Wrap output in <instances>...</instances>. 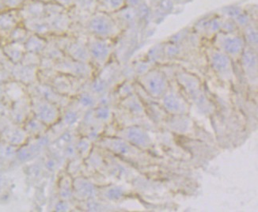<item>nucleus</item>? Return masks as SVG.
Instances as JSON below:
<instances>
[{
    "label": "nucleus",
    "mask_w": 258,
    "mask_h": 212,
    "mask_svg": "<svg viewBox=\"0 0 258 212\" xmlns=\"http://www.w3.org/2000/svg\"><path fill=\"white\" fill-rule=\"evenodd\" d=\"M41 55L33 52H26L23 55L21 63L26 66H37L41 63Z\"/></svg>",
    "instance_id": "38"
},
{
    "label": "nucleus",
    "mask_w": 258,
    "mask_h": 212,
    "mask_svg": "<svg viewBox=\"0 0 258 212\" xmlns=\"http://www.w3.org/2000/svg\"><path fill=\"white\" fill-rule=\"evenodd\" d=\"M10 76H11V75H10L8 70L0 63V83L4 84V83L9 82Z\"/></svg>",
    "instance_id": "47"
},
{
    "label": "nucleus",
    "mask_w": 258,
    "mask_h": 212,
    "mask_svg": "<svg viewBox=\"0 0 258 212\" xmlns=\"http://www.w3.org/2000/svg\"><path fill=\"white\" fill-rule=\"evenodd\" d=\"M257 56L255 53L253 48H248V49L244 50L241 59H242V64H243L244 68L248 74L251 73L253 74V72H257Z\"/></svg>",
    "instance_id": "27"
},
{
    "label": "nucleus",
    "mask_w": 258,
    "mask_h": 212,
    "mask_svg": "<svg viewBox=\"0 0 258 212\" xmlns=\"http://www.w3.org/2000/svg\"><path fill=\"white\" fill-rule=\"evenodd\" d=\"M76 97V103L80 109H92L98 102L96 96L90 91L79 93Z\"/></svg>",
    "instance_id": "29"
},
{
    "label": "nucleus",
    "mask_w": 258,
    "mask_h": 212,
    "mask_svg": "<svg viewBox=\"0 0 258 212\" xmlns=\"http://www.w3.org/2000/svg\"><path fill=\"white\" fill-rule=\"evenodd\" d=\"M209 56L212 68L218 76L223 80H231L234 76L231 58L216 48L210 50Z\"/></svg>",
    "instance_id": "8"
},
{
    "label": "nucleus",
    "mask_w": 258,
    "mask_h": 212,
    "mask_svg": "<svg viewBox=\"0 0 258 212\" xmlns=\"http://www.w3.org/2000/svg\"><path fill=\"white\" fill-rule=\"evenodd\" d=\"M109 88V84L105 80L101 79L99 76L94 79L90 84V92L94 94L95 96L97 95L102 96L103 94H107Z\"/></svg>",
    "instance_id": "35"
},
{
    "label": "nucleus",
    "mask_w": 258,
    "mask_h": 212,
    "mask_svg": "<svg viewBox=\"0 0 258 212\" xmlns=\"http://www.w3.org/2000/svg\"><path fill=\"white\" fill-rule=\"evenodd\" d=\"M137 82L146 92L155 98L163 95L168 88V82L164 73L156 69L148 70L138 76Z\"/></svg>",
    "instance_id": "5"
},
{
    "label": "nucleus",
    "mask_w": 258,
    "mask_h": 212,
    "mask_svg": "<svg viewBox=\"0 0 258 212\" xmlns=\"http://www.w3.org/2000/svg\"><path fill=\"white\" fill-rule=\"evenodd\" d=\"M12 120L9 116L7 115H0V133L2 132L6 127H8L12 123Z\"/></svg>",
    "instance_id": "46"
},
{
    "label": "nucleus",
    "mask_w": 258,
    "mask_h": 212,
    "mask_svg": "<svg viewBox=\"0 0 258 212\" xmlns=\"http://www.w3.org/2000/svg\"><path fill=\"white\" fill-rule=\"evenodd\" d=\"M30 138V135H28L23 125L15 124L14 122L0 133V140L17 148L24 146Z\"/></svg>",
    "instance_id": "11"
},
{
    "label": "nucleus",
    "mask_w": 258,
    "mask_h": 212,
    "mask_svg": "<svg viewBox=\"0 0 258 212\" xmlns=\"http://www.w3.org/2000/svg\"><path fill=\"white\" fill-rule=\"evenodd\" d=\"M113 16L123 30L137 24V22L140 19V14L137 8L129 6H126L125 8L120 10L118 12L113 14Z\"/></svg>",
    "instance_id": "18"
},
{
    "label": "nucleus",
    "mask_w": 258,
    "mask_h": 212,
    "mask_svg": "<svg viewBox=\"0 0 258 212\" xmlns=\"http://www.w3.org/2000/svg\"><path fill=\"white\" fill-rule=\"evenodd\" d=\"M100 146L122 156H133L137 153V147L121 138H105L98 142Z\"/></svg>",
    "instance_id": "14"
},
{
    "label": "nucleus",
    "mask_w": 258,
    "mask_h": 212,
    "mask_svg": "<svg viewBox=\"0 0 258 212\" xmlns=\"http://www.w3.org/2000/svg\"><path fill=\"white\" fill-rule=\"evenodd\" d=\"M90 148H91V142L89 138H83L76 143V149H77L79 156L86 157L90 152Z\"/></svg>",
    "instance_id": "40"
},
{
    "label": "nucleus",
    "mask_w": 258,
    "mask_h": 212,
    "mask_svg": "<svg viewBox=\"0 0 258 212\" xmlns=\"http://www.w3.org/2000/svg\"><path fill=\"white\" fill-rule=\"evenodd\" d=\"M25 130L30 135V138H37L41 135L46 134L49 127L45 125L44 123L36 118L35 116H30V118L26 120V123L23 124Z\"/></svg>",
    "instance_id": "22"
},
{
    "label": "nucleus",
    "mask_w": 258,
    "mask_h": 212,
    "mask_svg": "<svg viewBox=\"0 0 258 212\" xmlns=\"http://www.w3.org/2000/svg\"><path fill=\"white\" fill-rule=\"evenodd\" d=\"M164 105L166 109L172 113L184 112V102L176 94H170L166 95L164 98Z\"/></svg>",
    "instance_id": "31"
},
{
    "label": "nucleus",
    "mask_w": 258,
    "mask_h": 212,
    "mask_svg": "<svg viewBox=\"0 0 258 212\" xmlns=\"http://www.w3.org/2000/svg\"><path fill=\"white\" fill-rule=\"evenodd\" d=\"M117 137L123 138L137 148H146L151 144V137L141 127L137 126L124 127L117 131Z\"/></svg>",
    "instance_id": "10"
},
{
    "label": "nucleus",
    "mask_w": 258,
    "mask_h": 212,
    "mask_svg": "<svg viewBox=\"0 0 258 212\" xmlns=\"http://www.w3.org/2000/svg\"><path fill=\"white\" fill-rule=\"evenodd\" d=\"M41 2L44 3V4H49V3L55 2V0H40Z\"/></svg>",
    "instance_id": "52"
},
{
    "label": "nucleus",
    "mask_w": 258,
    "mask_h": 212,
    "mask_svg": "<svg viewBox=\"0 0 258 212\" xmlns=\"http://www.w3.org/2000/svg\"><path fill=\"white\" fill-rule=\"evenodd\" d=\"M11 105L4 100H0V115L9 116Z\"/></svg>",
    "instance_id": "48"
},
{
    "label": "nucleus",
    "mask_w": 258,
    "mask_h": 212,
    "mask_svg": "<svg viewBox=\"0 0 258 212\" xmlns=\"http://www.w3.org/2000/svg\"><path fill=\"white\" fill-rule=\"evenodd\" d=\"M30 98L33 116L45 125L51 127L60 120L61 109L57 105L40 97H30Z\"/></svg>",
    "instance_id": "4"
},
{
    "label": "nucleus",
    "mask_w": 258,
    "mask_h": 212,
    "mask_svg": "<svg viewBox=\"0 0 258 212\" xmlns=\"http://www.w3.org/2000/svg\"><path fill=\"white\" fill-rule=\"evenodd\" d=\"M96 195V190L92 183L83 177L73 178V198L81 200L91 199Z\"/></svg>",
    "instance_id": "17"
},
{
    "label": "nucleus",
    "mask_w": 258,
    "mask_h": 212,
    "mask_svg": "<svg viewBox=\"0 0 258 212\" xmlns=\"http://www.w3.org/2000/svg\"><path fill=\"white\" fill-rule=\"evenodd\" d=\"M67 11L63 7L58 3L52 2L45 4V17H52L59 15L63 11Z\"/></svg>",
    "instance_id": "39"
},
{
    "label": "nucleus",
    "mask_w": 258,
    "mask_h": 212,
    "mask_svg": "<svg viewBox=\"0 0 258 212\" xmlns=\"http://www.w3.org/2000/svg\"><path fill=\"white\" fill-rule=\"evenodd\" d=\"M19 148L0 140V163H10L16 159Z\"/></svg>",
    "instance_id": "30"
},
{
    "label": "nucleus",
    "mask_w": 258,
    "mask_h": 212,
    "mask_svg": "<svg viewBox=\"0 0 258 212\" xmlns=\"http://www.w3.org/2000/svg\"><path fill=\"white\" fill-rule=\"evenodd\" d=\"M215 48L231 59H241L245 48V38L236 32H218L215 35Z\"/></svg>",
    "instance_id": "2"
},
{
    "label": "nucleus",
    "mask_w": 258,
    "mask_h": 212,
    "mask_svg": "<svg viewBox=\"0 0 258 212\" xmlns=\"http://www.w3.org/2000/svg\"><path fill=\"white\" fill-rule=\"evenodd\" d=\"M97 3L98 11L110 15L118 12L127 6V0H97Z\"/></svg>",
    "instance_id": "26"
},
{
    "label": "nucleus",
    "mask_w": 258,
    "mask_h": 212,
    "mask_svg": "<svg viewBox=\"0 0 258 212\" xmlns=\"http://www.w3.org/2000/svg\"><path fill=\"white\" fill-rule=\"evenodd\" d=\"M45 18L49 25L52 36L64 35L69 33L72 25V20L68 10L55 16Z\"/></svg>",
    "instance_id": "15"
},
{
    "label": "nucleus",
    "mask_w": 258,
    "mask_h": 212,
    "mask_svg": "<svg viewBox=\"0 0 258 212\" xmlns=\"http://www.w3.org/2000/svg\"><path fill=\"white\" fill-rule=\"evenodd\" d=\"M48 44V38L41 37L37 34H32L28 37L25 43L26 52H33V53L41 55L44 48Z\"/></svg>",
    "instance_id": "25"
},
{
    "label": "nucleus",
    "mask_w": 258,
    "mask_h": 212,
    "mask_svg": "<svg viewBox=\"0 0 258 212\" xmlns=\"http://www.w3.org/2000/svg\"><path fill=\"white\" fill-rule=\"evenodd\" d=\"M11 73L17 82L24 84L26 87L38 82L37 81V73H38L37 66H26L21 63H16L14 66L13 70H11Z\"/></svg>",
    "instance_id": "16"
},
{
    "label": "nucleus",
    "mask_w": 258,
    "mask_h": 212,
    "mask_svg": "<svg viewBox=\"0 0 258 212\" xmlns=\"http://www.w3.org/2000/svg\"><path fill=\"white\" fill-rule=\"evenodd\" d=\"M27 91L30 97H40L44 98L48 102L57 105L61 110L71 103V98L61 95L52 88V86L41 84L38 82L28 86Z\"/></svg>",
    "instance_id": "7"
},
{
    "label": "nucleus",
    "mask_w": 258,
    "mask_h": 212,
    "mask_svg": "<svg viewBox=\"0 0 258 212\" xmlns=\"http://www.w3.org/2000/svg\"><path fill=\"white\" fill-rule=\"evenodd\" d=\"M28 31L31 32L33 34L41 36V37H51V31H50L49 25L46 18H39V19H29L26 24Z\"/></svg>",
    "instance_id": "20"
},
{
    "label": "nucleus",
    "mask_w": 258,
    "mask_h": 212,
    "mask_svg": "<svg viewBox=\"0 0 258 212\" xmlns=\"http://www.w3.org/2000/svg\"><path fill=\"white\" fill-rule=\"evenodd\" d=\"M124 107H125L127 110L130 111L133 113H142L143 107L140 101L135 94H131L130 96L125 98L123 102Z\"/></svg>",
    "instance_id": "37"
},
{
    "label": "nucleus",
    "mask_w": 258,
    "mask_h": 212,
    "mask_svg": "<svg viewBox=\"0 0 258 212\" xmlns=\"http://www.w3.org/2000/svg\"><path fill=\"white\" fill-rule=\"evenodd\" d=\"M72 8L83 13L91 15L98 11V3L97 0H74V5Z\"/></svg>",
    "instance_id": "32"
},
{
    "label": "nucleus",
    "mask_w": 258,
    "mask_h": 212,
    "mask_svg": "<svg viewBox=\"0 0 258 212\" xmlns=\"http://www.w3.org/2000/svg\"><path fill=\"white\" fill-rule=\"evenodd\" d=\"M134 87H133L132 83H129V82H125V83L122 84L121 87L119 89V94L121 95L123 98H127L133 94V91H134Z\"/></svg>",
    "instance_id": "44"
},
{
    "label": "nucleus",
    "mask_w": 258,
    "mask_h": 212,
    "mask_svg": "<svg viewBox=\"0 0 258 212\" xmlns=\"http://www.w3.org/2000/svg\"><path fill=\"white\" fill-rule=\"evenodd\" d=\"M58 192L61 200L69 201L73 199V177L68 173L62 174L58 182Z\"/></svg>",
    "instance_id": "23"
},
{
    "label": "nucleus",
    "mask_w": 258,
    "mask_h": 212,
    "mask_svg": "<svg viewBox=\"0 0 258 212\" xmlns=\"http://www.w3.org/2000/svg\"><path fill=\"white\" fill-rule=\"evenodd\" d=\"M4 88H5L6 101L11 105L17 101L29 96L27 87H25L24 84L19 82L9 81L4 83Z\"/></svg>",
    "instance_id": "19"
},
{
    "label": "nucleus",
    "mask_w": 258,
    "mask_h": 212,
    "mask_svg": "<svg viewBox=\"0 0 258 212\" xmlns=\"http://www.w3.org/2000/svg\"><path fill=\"white\" fill-rule=\"evenodd\" d=\"M84 27L88 35L112 41L124 31L113 15L99 11L89 17Z\"/></svg>",
    "instance_id": "1"
},
{
    "label": "nucleus",
    "mask_w": 258,
    "mask_h": 212,
    "mask_svg": "<svg viewBox=\"0 0 258 212\" xmlns=\"http://www.w3.org/2000/svg\"><path fill=\"white\" fill-rule=\"evenodd\" d=\"M83 80H86L58 73L57 76H55L52 81L51 86L56 92L59 93L61 95L71 98V97L75 96L77 94L78 90L80 88V83Z\"/></svg>",
    "instance_id": "9"
},
{
    "label": "nucleus",
    "mask_w": 258,
    "mask_h": 212,
    "mask_svg": "<svg viewBox=\"0 0 258 212\" xmlns=\"http://www.w3.org/2000/svg\"><path fill=\"white\" fill-rule=\"evenodd\" d=\"M41 55V56H44V57L49 58V59L57 62V61L64 58L66 55L56 45L52 37H49L48 38V44H47L46 47L44 48Z\"/></svg>",
    "instance_id": "28"
},
{
    "label": "nucleus",
    "mask_w": 258,
    "mask_h": 212,
    "mask_svg": "<svg viewBox=\"0 0 258 212\" xmlns=\"http://www.w3.org/2000/svg\"><path fill=\"white\" fill-rule=\"evenodd\" d=\"M69 201H65V200H61L58 203V204L56 205V207H55V210H61V211H63V210H69Z\"/></svg>",
    "instance_id": "50"
},
{
    "label": "nucleus",
    "mask_w": 258,
    "mask_h": 212,
    "mask_svg": "<svg viewBox=\"0 0 258 212\" xmlns=\"http://www.w3.org/2000/svg\"><path fill=\"white\" fill-rule=\"evenodd\" d=\"M87 44L93 66L103 68L109 63L113 55V41L88 35Z\"/></svg>",
    "instance_id": "3"
},
{
    "label": "nucleus",
    "mask_w": 258,
    "mask_h": 212,
    "mask_svg": "<svg viewBox=\"0 0 258 212\" xmlns=\"http://www.w3.org/2000/svg\"><path fill=\"white\" fill-rule=\"evenodd\" d=\"M178 80L188 93L196 94L199 91V83L194 76L182 73L179 75Z\"/></svg>",
    "instance_id": "33"
},
{
    "label": "nucleus",
    "mask_w": 258,
    "mask_h": 212,
    "mask_svg": "<svg viewBox=\"0 0 258 212\" xmlns=\"http://www.w3.org/2000/svg\"><path fill=\"white\" fill-rule=\"evenodd\" d=\"M111 111L107 106H101L94 111V117L98 120V121H106L109 120L111 116Z\"/></svg>",
    "instance_id": "42"
},
{
    "label": "nucleus",
    "mask_w": 258,
    "mask_h": 212,
    "mask_svg": "<svg viewBox=\"0 0 258 212\" xmlns=\"http://www.w3.org/2000/svg\"><path fill=\"white\" fill-rule=\"evenodd\" d=\"M55 2L60 4L66 10L71 9L74 5V0H55Z\"/></svg>",
    "instance_id": "49"
},
{
    "label": "nucleus",
    "mask_w": 258,
    "mask_h": 212,
    "mask_svg": "<svg viewBox=\"0 0 258 212\" xmlns=\"http://www.w3.org/2000/svg\"><path fill=\"white\" fill-rule=\"evenodd\" d=\"M33 116L31 98L30 95L12 103L10 108L9 117L17 124H23Z\"/></svg>",
    "instance_id": "12"
},
{
    "label": "nucleus",
    "mask_w": 258,
    "mask_h": 212,
    "mask_svg": "<svg viewBox=\"0 0 258 212\" xmlns=\"http://www.w3.org/2000/svg\"><path fill=\"white\" fill-rule=\"evenodd\" d=\"M4 52L12 63L16 64L21 63L23 55L26 52V47L25 44L15 42L6 45L4 48Z\"/></svg>",
    "instance_id": "24"
},
{
    "label": "nucleus",
    "mask_w": 258,
    "mask_h": 212,
    "mask_svg": "<svg viewBox=\"0 0 258 212\" xmlns=\"http://www.w3.org/2000/svg\"><path fill=\"white\" fill-rule=\"evenodd\" d=\"M55 61L49 58L41 56V63L39 65V69H55Z\"/></svg>",
    "instance_id": "45"
},
{
    "label": "nucleus",
    "mask_w": 258,
    "mask_h": 212,
    "mask_svg": "<svg viewBox=\"0 0 258 212\" xmlns=\"http://www.w3.org/2000/svg\"><path fill=\"white\" fill-rule=\"evenodd\" d=\"M55 70L67 76L90 80L94 73V66L91 63L74 60L69 56L55 62Z\"/></svg>",
    "instance_id": "6"
},
{
    "label": "nucleus",
    "mask_w": 258,
    "mask_h": 212,
    "mask_svg": "<svg viewBox=\"0 0 258 212\" xmlns=\"http://www.w3.org/2000/svg\"><path fill=\"white\" fill-rule=\"evenodd\" d=\"M124 195V192L123 188L118 186L112 187V188H109L106 191V193H105L106 198L109 199V200H113V201L118 200L120 198L123 197Z\"/></svg>",
    "instance_id": "43"
},
{
    "label": "nucleus",
    "mask_w": 258,
    "mask_h": 212,
    "mask_svg": "<svg viewBox=\"0 0 258 212\" xmlns=\"http://www.w3.org/2000/svg\"><path fill=\"white\" fill-rule=\"evenodd\" d=\"M87 37L88 35L75 37L70 45L65 50V55L74 60L91 63V55L87 44Z\"/></svg>",
    "instance_id": "13"
},
{
    "label": "nucleus",
    "mask_w": 258,
    "mask_h": 212,
    "mask_svg": "<svg viewBox=\"0 0 258 212\" xmlns=\"http://www.w3.org/2000/svg\"><path fill=\"white\" fill-rule=\"evenodd\" d=\"M59 72L55 69H39L37 73V81L41 84L51 85L55 76H57Z\"/></svg>",
    "instance_id": "36"
},
{
    "label": "nucleus",
    "mask_w": 258,
    "mask_h": 212,
    "mask_svg": "<svg viewBox=\"0 0 258 212\" xmlns=\"http://www.w3.org/2000/svg\"><path fill=\"white\" fill-rule=\"evenodd\" d=\"M27 12L29 13V19H39L45 17V4L40 0H33Z\"/></svg>",
    "instance_id": "34"
},
{
    "label": "nucleus",
    "mask_w": 258,
    "mask_h": 212,
    "mask_svg": "<svg viewBox=\"0 0 258 212\" xmlns=\"http://www.w3.org/2000/svg\"><path fill=\"white\" fill-rule=\"evenodd\" d=\"M245 30V37L251 44H257V30L252 23L243 28Z\"/></svg>",
    "instance_id": "41"
},
{
    "label": "nucleus",
    "mask_w": 258,
    "mask_h": 212,
    "mask_svg": "<svg viewBox=\"0 0 258 212\" xmlns=\"http://www.w3.org/2000/svg\"><path fill=\"white\" fill-rule=\"evenodd\" d=\"M80 120V109L72 106L71 103L66 108L61 110L59 121L63 124L67 129L71 130L77 125Z\"/></svg>",
    "instance_id": "21"
},
{
    "label": "nucleus",
    "mask_w": 258,
    "mask_h": 212,
    "mask_svg": "<svg viewBox=\"0 0 258 212\" xmlns=\"http://www.w3.org/2000/svg\"><path fill=\"white\" fill-rule=\"evenodd\" d=\"M0 100L6 101L5 88H4V84L3 83H0Z\"/></svg>",
    "instance_id": "51"
}]
</instances>
